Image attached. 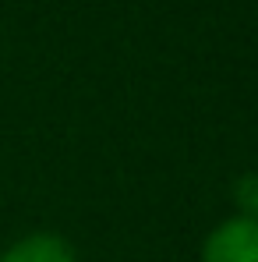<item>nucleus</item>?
<instances>
[{"mask_svg": "<svg viewBox=\"0 0 258 262\" xmlns=\"http://www.w3.org/2000/svg\"><path fill=\"white\" fill-rule=\"evenodd\" d=\"M202 262H258V220L237 213L216 223L202 245Z\"/></svg>", "mask_w": 258, "mask_h": 262, "instance_id": "1", "label": "nucleus"}, {"mask_svg": "<svg viewBox=\"0 0 258 262\" xmlns=\"http://www.w3.org/2000/svg\"><path fill=\"white\" fill-rule=\"evenodd\" d=\"M0 262H78V259H75V248L60 234L36 230V234H25V237L11 241L0 252Z\"/></svg>", "mask_w": 258, "mask_h": 262, "instance_id": "2", "label": "nucleus"}, {"mask_svg": "<svg viewBox=\"0 0 258 262\" xmlns=\"http://www.w3.org/2000/svg\"><path fill=\"white\" fill-rule=\"evenodd\" d=\"M237 199L244 202V216H255L258 220V174L244 177L237 184Z\"/></svg>", "mask_w": 258, "mask_h": 262, "instance_id": "3", "label": "nucleus"}]
</instances>
